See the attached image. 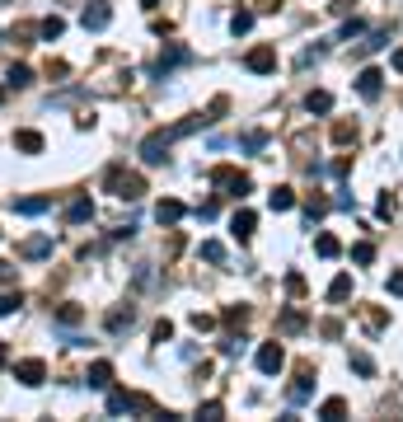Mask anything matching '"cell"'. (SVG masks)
<instances>
[{
  "label": "cell",
  "instance_id": "1",
  "mask_svg": "<svg viewBox=\"0 0 403 422\" xmlns=\"http://www.w3.org/2000/svg\"><path fill=\"white\" fill-rule=\"evenodd\" d=\"M108 192H112V197H122V202H141V197H146V178L127 174L122 165H112L108 169Z\"/></svg>",
  "mask_w": 403,
  "mask_h": 422
},
{
  "label": "cell",
  "instance_id": "2",
  "mask_svg": "<svg viewBox=\"0 0 403 422\" xmlns=\"http://www.w3.org/2000/svg\"><path fill=\"white\" fill-rule=\"evenodd\" d=\"M211 188H221L225 197H244L253 183H248V174H239V169H230V165H221V169H211Z\"/></svg>",
  "mask_w": 403,
  "mask_h": 422
},
{
  "label": "cell",
  "instance_id": "3",
  "mask_svg": "<svg viewBox=\"0 0 403 422\" xmlns=\"http://www.w3.org/2000/svg\"><path fill=\"white\" fill-rule=\"evenodd\" d=\"M108 413L117 418V413H155V403L146 399V394H127V389H112L108 394Z\"/></svg>",
  "mask_w": 403,
  "mask_h": 422
},
{
  "label": "cell",
  "instance_id": "4",
  "mask_svg": "<svg viewBox=\"0 0 403 422\" xmlns=\"http://www.w3.org/2000/svg\"><path fill=\"white\" fill-rule=\"evenodd\" d=\"M169 141H174V132H150L146 141H141V160H146V165H164Z\"/></svg>",
  "mask_w": 403,
  "mask_h": 422
},
{
  "label": "cell",
  "instance_id": "5",
  "mask_svg": "<svg viewBox=\"0 0 403 422\" xmlns=\"http://www.w3.org/2000/svg\"><path fill=\"white\" fill-rule=\"evenodd\" d=\"M244 66L253 71V76H268V71H277V47H268V43L253 47V52L244 56Z\"/></svg>",
  "mask_w": 403,
  "mask_h": 422
},
{
  "label": "cell",
  "instance_id": "6",
  "mask_svg": "<svg viewBox=\"0 0 403 422\" xmlns=\"http://www.w3.org/2000/svg\"><path fill=\"white\" fill-rule=\"evenodd\" d=\"M80 24H85L90 34H99V29H108V24H112V10H108V0H94V5H85V14H80Z\"/></svg>",
  "mask_w": 403,
  "mask_h": 422
},
{
  "label": "cell",
  "instance_id": "7",
  "mask_svg": "<svg viewBox=\"0 0 403 422\" xmlns=\"http://www.w3.org/2000/svg\"><path fill=\"white\" fill-rule=\"evenodd\" d=\"M281 366H286V352H281V343H263V347H258V371H263V376H277Z\"/></svg>",
  "mask_w": 403,
  "mask_h": 422
},
{
  "label": "cell",
  "instance_id": "8",
  "mask_svg": "<svg viewBox=\"0 0 403 422\" xmlns=\"http://www.w3.org/2000/svg\"><path fill=\"white\" fill-rule=\"evenodd\" d=\"M380 89H384V76L375 66H366L357 76V94H361V99H380Z\"/></svg>",
  "mask_w": 403,
  "mask_h": 422
},
{
  "label": "cell",
  "instance_id": "9",
  "mask_svg": "<svg viewBox=\"0 0 403 422\" xmlns=\"http://www.w3.org/2000/svg\"><path fill=\"white\" fill-rule=\"evenodd\" d=\"M14 380H23V385H43L47 380V361H38V356L19 361V366H14Z\"/></svg>",
  "mask_w": 403,
  "mask_h": 422
},
{
  "label": "cell",
  "instance_id": "10",
  "mask_svg": "<svg viewBox=\"0 0 403 422\" xmlns=\"http://www.w3.org/2000/svg\"><path fill=\"white\" fill-rule=\"evenodd\" d=\"M183 61H192V56H188V47H179V43H174V47H164V56L155 61V76H169V71H174V66H183Z\"/></svg>",
  "mask_w": 403,
  "mask_h": 422
},
{
  "label": "cell",
  "instance_id": "11",
  "mask_svg": "<svg viewBox=\"0 0 403 422\" xmlns=\"http://www.w3.org/2000/svg\"><path fill=\"white\" fill-rule=\"evenodd\" d=\"M253 225H258L253 211H235V221H230V235H235L239 245H248V240H253Z\"/></svg>",
  "mask_w": 403,
  "mask_h": 422
},
{
  "label": "cell",
  "instance_id": "12",
  "mask_svg": "<svg viewBox=\"0 0 403 422\" xmlns=\"http://www.w3.org/2000/svg\"><path fill=\"white\" fill-rule=\"evenodd\" d=\"M43 136L38 132H28V127H23V132H14V150H23V155H43Z\"/></svg>",
  "mask_w": 403,
  "mask_h": 422
},
{
  "label": "cell",
  "instance_id": "13",
  "mask_svg": "<svg viewBox=\"0 0 403 422\" xmlns=\"http://www.w3.org/2000/svg\"><path fill=\"white\" fill-rule=\"evenodd\" d=\"M85 380H90V389H108L112 385V361H94V366L85 371Z\"/></svg>",
  "mask_w": 403,
  "mask_h": 422
},
{
  "label": "cell",
  "instance_id": "14",
  "mask_svg": "<svg viewBox=\"0 0 403 422\" xmlns=\"http://www.w3.org/2000/svg\"><path fill=\"white\" fill-rule=\"evenodd\" d=\"M90 216H94V202H90V197H75V202L66 207V221H70V225H85Z\"/></svg>",
  "mask_w": 403,
  "mask_h": 422
},
{
  "label": "cell",
  "instance_id": "15",
  "mask_svg": "<svg viewBox=\"0 0 403 422\" xmlns=\"http://www.w3.org/2000/svg\"><path fill=\"white\" fill-rule=\"evenodd\" d=\"M155 221H159V225H174V221H183V202L164 197V202L155 207Z\"/></svg>",
  "mask_w": 403,
  "mask_h": 422
},
{
  "label": "cell",
  "instance_id": "16",
  "mask_svg": "<svg viewBox=\"0 0 403 422\" xmlns=\"http://www.w3.org/2000/svg\"><path fill=\"white\" fill-rule=\"evenodd\" d=\"M310 389H314V371H310V366H300V376H295V385H291V399H295V403L310 399Z\"/></svg>",
  "mask_w": 403,
  "mask_h": 422
},
{
  "label": "cell",
  "instance_id": "17",
  "mask_svg": "<svg viewBox=\"0 0 403 422\" xmlns=\"http://www.w3.org/2000/svg\"><path fill=\"white\" fill-rule=\"evenodd\" d=\"M305 108L310 113H328L333 108V94H328V89H310V94H305Z\"/></svg>",
  "mask_w": 403,
  "mask_h": 422
},
{
  "label": "cell",
  "instance_id": "18",
  "mask_svg": "<svg viewBox=\"0 0 403 422\" xmlns=\"http://www.w3.org/2000/svg\"><path fill=\"white\" fill-rule=\"evenodd\" d=\"M19 254H23V258H43V254H52V235H33V240H28Z\"/></svg>",
  "mask_w": 403,
  "mask_h": 422
},
{
  "label": "cell",
  "instance_id": "19",
  "mask_svg": "<svg viewBox=\"0 0 403 422\" xmlns=\"http://www.w3.org/2000/svg\"><path fill=\"white\" fill-rule=\"evenodd\" d=\"M47 207H52V197H23V202H14V211H19V216H43Z\"/></svg>",
  "mask_w": 403,
  "mask_h": 422
},
{
  "label": "cell",
  "instance_id": "20",
  "mask_svg": "<svg viewBox=\"0 0 403 422\" xmlns=\"http://www.w3.org/2000/svg\"><path fill=\"white\" fill-rule=\"evenodd\" d=\"M268 207H272V211H291V207H295V192H291V188H272V192H268Z\"/></svg>",
  "mask_w": 403,
  "mask_h": 422
},
{
  "label": "cell",
  "instance_id": "21",
  "mask_svg": "<svg viewBox=\"0 0 403 422\" xmlns=\"http://www.w3.org/2000/svg\"><path fill=\"white\" fill-rule=\"evenodd\" d=\"M375 216H380V221H394V216H399V197H394V192H380V202H375Z\"/></svg>",
  "mask_w": 403,
  "mask_h": 422
},
{
  "label": "cell",
  "instance_id": "22",
  "mask_svg": "<svg viewBox=\"0 0 403 422\" xmlns=\"http://www.w3.org/2000/svg\"><path fill=\"white\" fill-rule=\"evenodd\" d=\"M132 319H136L132 305H127V310H112V314H108V334H122V329H132Z\"/></svg>",
  "mask_w": 403,
  "mask_h": 422
},
{
  "label": "cell",
  "instance_id": "23",
  "mask_svg": "<svg viewBox=\"0 0 403 422\" xmlns=\"http://www.w3.org/2000/svg\"><path fill=\"white\" fill-rule=\"evenodd\" d=\"M314 254H319V258H337V254H342V245H337L333 235H319V240H314Z\"/></svg>",
  "mask_w": 403,
  "mask_h": 422
},
{
  "label": "cell",
  "instance_id": "24",
  "mask_svg": "<svg viewBox=\"0 0 403 422\" xmlns=\"http://www.w3.org/2000/svg\"><path fill=\"white\" fill-rule=\"evenodd\" d=\"M248 29H253V10H235V14H230V34H248Z\"/></svg>",
  "mask_w": 403,
  "mask_h": 422
},
{
  "label": "cell",
  "instance_id": "25",
  "mask_svg": "<svg viewBox=\"0 0 403 422\" xmlns=\"http://www.w3.org/2000/svg\"><path fill=\"white\" fill-rule=\"evenodd\" d=\"M38 34H43V38H47V43H52V38H61V34H66V24L56 19V14H47V19H43V24H38Z\"/></svg>",
  "mask_w": 403,
  "mask_h": 422
},
{
  "label": "cell",
  "instance_id": "26",
  "mask_svg": "<svg viewBox=\"0 0 403 422\" xmlns=\"http://www.w3.org/2000/svg\"><path fill=\"white\" fill-rule=\"evenodd\" d=\"M225 324H230V329H244L248 324V305H225Z\"/></svg>",
  "mask_w": 403,
  "mask_h": 422
},
{
  "label": "cell",
  "instance_id": "27",
  "mask_svg": "<svg viewBox=\"0 0 403 422\" xmlns=\"http://www.w3.org/2000/svg\"><path fill=\"white\" fill-rule=\"evenodd\" d=\"M80 319H85V310H80V305H61V310H56V324H66V329H75Z\"/></svg>",
  "mask_w": 403,
  "mask_h": 422
},
{
  "label": "cell",
  "instance_id": "28",
  "mask_svg": "<svg viewBox=\"0 0 403 422\" xmlns=\"http://www.w3.org/2000/svg\"><path fill=\"white\" fill-rule=\"evenodd\" d=\"M352 296V277L342 272V277H333V287H328V300H347Z\"/></svg>",
  "mask_w": 403,
  "mask_h": 422
},
{
  "label": "cell",
  "instance_id": "29",
  "mask_svg": "<svg viewBox=\"0 0 403 422\" xmlns=\"http://www.w3.org/2000/svg\"><path fill=\"white\" fill-rule=\"evenodd\" d=\"M300 329H305V314L300 310H286V314H281V334H300Z\"/></svg>",
  "mask_w": 403,
  "mask_h": 422
},
{
  "label": "cell",
  "instance_id": "30",
  "mask_svg": "<svg viewBox=\"0 0 403 422\" xmlns=\"http://www.w3.org/2000/svg\"><path fill=\"white\" fill-rule=\"evenodd\" d=\"M333 141L337 145H352V141H357V123H337L333 127Z\"/></svg>",
  "mask_w": 403,
  "mask_h": 422
},
{
  "label": "cell",
  "instance_id": "31",
  "mask_svg": "<svg viewBox=\"0 0 403 422\" xmlns=\"http://www.w3.org/2000/svg\"><path fill=\"white\" fill-rule=\"evenodd\" d=\"M342 413H347V403H342V399H324V408H319V418L337 422V418H342Z\"/></svg>",
  "mask_w": 403,
  "mask_h": 422
},
{
  "label": "cell",
  "instance_id": "32",
  "mask_svg": "<svg viewBox=\"0 0 403 422\" xmlns=\"http://www.w3.org/2000/svg\"><path fill=\"white\" fill-rule=\"evenodd\" d=\"M23 85H33V71L28 66H10V89H23Z\"/></svg>",
  "mask_w": 403,
  "mask_h": 422
},
{
  "label": "cell",
  "instance_id": "33",
  "mask_svg": "<svg viewBox=\"0 0 403 422\" xmlns=\"http://www.w3.org/2000/svg\"><path fill=\"white\" fill-rule=\"evenodd\" d=\"M19 305H23V296H19V291H5V296H0V319H5V314H14Z\"/></svg>",
  "mask_w": 403,
  "mask_h": 422
},
{
  "label": "cell",
  "instance_id": "34",
  "mask_svg": "<svg viewBox=\"0 0 403 422\" xmlns=\"http://www.w3.org/2000/svg\"><path fill=\"white\" fill-rule=\"evenodd\" d=\"M324 211H328V202H324V197H310V202H305V221L314 225L319 216H324Z\"/></svg>",
  "mask_w": 403,
  "mask_h": 422
},
{
  "label": "cell",
  "instance_id": "35",
  "mask_svg": "<svg viewBox=\"0 0 403 422\" xmlns=\"http://www.w3.org/2000/svg\"><path fill=\"white\" fill-rule=\"evenodd\" d=\"M352 371H357V376H375V361H370L366 352H352Z\"/></svg>",
  "mask_w": 403,
  "mask_h": 422
},
{
  "label": "cell",
  "instance_id": "36",
  "mask_svg": "<svg viewBox=\"0 0 403 422\" xmlns=\"http://www.w3.org/2000/svg\"><path fill=\"white\" fill-rule=\"evenodd\" d=\"M352 263H361V267H366V263H375V245H366V240H361V245L352 249Z\"/></svg>",
  "mask_w": 403,
  "mask_h": 422
},
{
  "label": "cell",
  "instance_id": "37",
  "mask_svg": "<svg viewBox=\"0 0 403 422\" xmlns=\"http://www.w3.org/2000/svg\"><path fill=\"white\" fill-rule=\"evenodd\" d=\"M202 258H206V263H225V245L206 240V245H202Z\"/></svg>",
  "mask_w": 403,
  "mask_h": 422
},
{
  "label": "cell",
  "instance_id": "38",
  "mask_svg": "<svg viewBox=\"0 0 403 422\" xmlns=\"http://www.w3.org/2000/svg\"><path fill=\"white\" fill-rule=\"evenodd\" d=\"M361 34H366V24H361V19H347V24H342V43H352V38H361Z\"/></svg>",
  "mask_w": 403,
  "mask_h": 422
},
{
  "label": "cell",
  "instance_id": "39",
  "mask_svg": "<svg viewBox=\"0 0 403 422\" xmlns=\"http://www.w3.org/2000/svg\"><path fill=\"white\" fill-rule=\"evenodd\" d=\"M192 329H197V334H211V329H216V319H211V314H192Z\"/></svg>",
  "mask_w": 403,
  "mask_h": 422
},
{
  "label": "cell",
  "instance_id": "40",
  "mask_svg": "<svg viewBox=\"0 0 403 422\" xmlns=\"http://www.w3.org/2000/svg\"><path fill=\"white\" fill-rule=\"evenodd\" d=\"M263 145H268V132H248L244 136V150H263Z\"/></svg>",
  "mask_w": 403,
  "mask_h": 422
},
{
  "label": "cell",
  "instance_id": "41",
  "mask_svg": "<svg viewBox=\"0 0 403 422\" xmlns=\"http://www.w3.org/2000/svg\"><path fill=\"white\" fill-rule=\"evenodd\" d=\"M384 43H389V34H375V38H370V43H361V56H366V52H380Z\"/></svg>",
  "mask_w": 403,
  "mask_h": 422
},
{
  "label": "cell",
  "instance_id": "42",
  "mask_svg": "<svg viewBox=\"0 0 403 422\" xmlns=\"http://www.w3.org/2000/svg\"><path fill=\"white\" fill-rule=\"evenodd\" d=\"M169 338H174V324L159 319V324H155V343H169Z\"/></svg>",
  "mask_w": 403,
  "mask_h": 422
},
{
  "label": "cell",
  "instance_id": "43",
  "mask_svg": "<svg viewBox=\"0 0 403 422\" xmlns=\"http://www.w3.org/2000/svg\"><path fill=\"white\" fill-rule=\"evenodd\" d=\"M221 413H225V408H221V403L211 399V403H202V408H197V418H211V422H216V418H221Z\"/></svg>",
  "mask_w": 403,
  "mask_h": 422
},
{
  "label": "cell",
  "instance_id": "44",
  "mask_svg": "<svg viewBox=\"0 0 403 422\" xmlns=\"http://www.w3.org/2000/svg\"><path fill=\"white\" fill-rule=\"evenodd\" d=\"M286 291H291V296H305V277H300V272H291V277H286Z\"/></svg>",
  "mask_w": 403,
  "mask_h": 422
},
{
  "label": "cell",
  "instance_id": "45",
  "mask_svg": "<svg viewBox=\"0 0 403 422\" xmlns=\"http://www.w3.org/2000/svg\"><path fill=\"white\" fill-rule=\"evenodd\" d=\"M319 334H324V338H337V334H342V324H337V319H324V324H319Z\"/></svg>",
  "mask_w": 403,
  "mask_h": 422
},
{
  "label": "cell",
  "instance_id": "46",
  "mask_svg": "<svg viewBox=\"0 0 403 422\" xmlns=\"http://www.w3.org/2000/svg\"><path fill=\"white\" fill-rule=\"evenodd\" d=\"M197 221H216V202H202V207H197Z\"/></svg>",
  "mask_w": 403,
  "mask_h": 422
},
{
  "label": "cell",
  "instance_id": "47",
  "mask_svg": "<svg viewBox=\"0 0 403 422\" xmlns=\"http://www.w3.org/2000/svg\"><path fill=\"white\" fill-rule=\"evenodd\" d=\"M0 282H14V263H5V258H0Z\"/></svg>",
  "mask_w": 403,
  "mask_h": 422
},
{
  "label": "cell",
  "instance_id": "48",
  "mask_svg": "<svg viewBox=\"0 0 403 422\" xmlns=\"http://www.w3.org/2000/svg\"><path fill=\"white\" fill-rule=\"evenodd\" d=\"M389 291H394V296H403V272H394V277H389Z\"/></svg>",
  "mask_w": 403,
  "mask_h": 422
},
{
  "label": "cell",
  "instance_id": "49",
  "mask_svg": "<svg viewBox=\"0 0 403 422\" xmlns=\"http://www.w3.org/2000/svg\"><path fill=\"white\" fill-rule=\"evenodd\" d=\"M328 10H333V14H347V10H352V0H333Z\"/></svg>",
  "mask_w": 403,
  "mask_h": 422
},
{
  "label": "cell",
  "instance_id": "50",
  "mask_svg": "<svg viewBox=\"0 0 403 422\" xmlns=\"http://www.w3.org/2000/svg\"><path fill=\"white\" fill-rule=\"evenodd\" d=\"M389 66H394V71H399V76H403V47H399V52H394V61H389Z\"/></svg>",
  "mask_w": 403,
  "mask_h": 422
},
{
  "label": "cell",
  "instance_id": "51",
  "mask_svg": "<svg viewBox=\"0 0 403 422\" xmlns=\"http://www.w3.org/2000/svg\"><path fill=\"white\" fill-rule=\"evenodd\" d=\"M5 361H10V347H5V343H0V366H5Z\"/></svg>",
  "mask_w": 403,
  "mask_h": 422
},
{
  "label": "cell",
  "instance_id": "52",
  "mask_svg": "<svg viewBox=\"0 0 403 422\" xmlns=\"http://www.w3.org/2000/svg\"><path fill=\"white\" fill-rule=\"evenodd\" d=\"M141 5H146V10H155V5H159V0H141Z\"/></svg>",
  "mask_w": 403,
  "mask_h": 422
},
{
  "label": "cell",
  "instance_id": "53",
  "mask_svg": "<svg viewBox=\"0 0 403 422\" xmlns=\"http://www.w3.org/2000/svg\"><path fill=\"white\" fill-rule=\"evenodd\" d=\"M0 99H5V89H0Z\"/></svg>",
  "mask_w": 403,
  "mask_h": 422
}]
</instances>
